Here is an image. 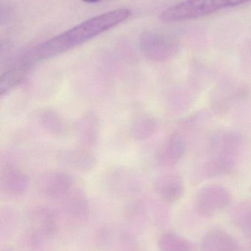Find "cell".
Segmentation results:
<instances>
[{
  "label": "cell",
  "mask_w": 251,
  "mask_h": 251,
  "mask_svg": "<svg viewBox=\"0 0 251 251\" xmlns=\"http://www.w3.org/2000/svg\"><path fill=\"white\" fill-rule=\"evenodd\" d=\"M232 85L227 82L218 90V93L215 95V100L213 102L217 111L225 113L231 107V103L243 100L247 97L249 90L246 87H237Z\"/></svg>",
  "instance_id": "9"
},
{
  "label": "cell",
  "mask_w": 251,
  "mask_h": 251,
  "mask_svg": "<svg viewBox=\"0 0 251 251\" xmlns=\"http://www.w3.org/2000/svg\"><path fill=\"white\" fill-rule=\"evenodd\" d=\"M84 1H85V2L93 3L96 2V1H100V0H84Z\"/></svg>",
  "instance_id": "15"
},
{
  "label": "cell",
  "mask_w": 251,
  "mask_h": 251,
  "mask_svg": "<svg viewBox=\"0 0 251 251\" xmlns=\"http://www.w3.org/2000/svg\"><path fill=\"white\" fill-rule=\"evenodd\" d=\"M155 187L156 191L167 200L178 199L184 191L182 178L178 174H165L159 177Z\"/></svg>",
  "instance_id": "12"
},
{
  "label": "cell",
  "mask_w": 251,
  "mask_h": 251,
  "mask_svg": "<svg viewBox=\"0 0 251 251\" xmlns=\"http://www.w3.org/2000/svg\"><path fill=\"white\" fill-rule=\"evenodd\" d=\"M243 144V138L235 131L215 134L210 146V157L203 167L209 177L225 175L233 171Z\"/></svg>",
  "instance_id": "2"
},
{
  "label": "cell",
  "mask_w": 251,
  "mask_h": 251,
  "mask_svg": "<svg viewBox=\"0 0 251 251\" xmlns=\"http://www.w3.org/2000/svg\"><path fill=\"white\" fill-rule=\"evenodd\" d=\"M251 0H187L164 10L159 19L167 23L203 17Z\"/></svg>",
  "instance_id": "3"
},
{
  "label": "cell",
  "mask_w": 251,
  "mask_h": 251,
  "mask_svg": "<svg viewBox=\"0 0 251 251\" xmlns=\"http://www.w3.org/2000/svg\"><path fill=\"white\" fill-rule=\"evenodd\" d=\"M142 51L147 58L154 61H165L175 54V44L165 41H150L143 43Z\"/></svg>",
  "instance_id": "13"
},
{
  "label": "cell",
  "mask_w": 251,
  "mask_h": 251,
  "mask_svg": "<svg viewBox=\"0 0 251 251\" xmlns=\"http://www.w3.org/2000/svg\"><path fill=\"white\" fill-rule=\"evenodd\" d=\"M131 15L129 9L120 8L91 18L38 46L35 55L47 58L66 52L114 27Z\"/></svg>",
  "instance_id": "1"
},
{
  "label": "cell",
  "mask_w": 251,
  "mask_h": 251,
  "mask_svg": "<svg viewBox=\"0 0 251 251\" xmlns=\"http://www.w3.org/2000/svg\"><path fill=\"white\" fill-rule=\"evenodd\" d=\"M28 177L23 171L15 168H6L0 174L1 188L7 193H19L25 191L28 185Z\"/></svg>",
  "instance_id": "11"
},
{
  "label": "cell",
  "mask_w": 251,
  "mask_h": 251,
  "mask_svg": "<svg viewBox=\"0 0 251 251\" xmlns=\"http://www.w3.org/2000/svg\"><path fill=\"white\" fill-rule=\"evenodd\" d=\"M228 199V193L221 187H207L200 195V201L203 205L225 204Z\"/></svg>",
  "instance_id": "14"
},
{
  "label": "cell",
  "mask_w": 251,
  "mask_h": 251,
  "mask_svg": "<svg viewBox=\"0 0 251 251\" xmlns=\"http://www.w3.org/2000/svg\"><path fill=\"white\" fill-rule=\"evenodd\" d=\"M100 122L95 113L88 112L83 115L75 123V131L82 147H94L100 137Z\"/></svg>",
  "instance_id": "5"
},
{
  "label": "cell",
  "mask_w": 251,
  "mask_h": 251,
  "mask_svg": "<svg viewBox=\"0 0 251 251\" xmlns=\"http://www.w3.org/2000/svg\"><path fill=\"white\" fill-rule=\"evenodd\" d=\"M186 143L181 134L172 133L158 155V160L164 166H173L185 154Z\"/></svg>",
  "instance_id": "8"
},
{
  "label": "cell",
  "mask_w": 251,
  "mask_h": 251,
  "mask_svg": "<svg viewBox=\"0 0 251 251\" xmlns=\"http://www.w3.org/2000/svg\"><path fill=\"white\" fill-rule=\"evenodd\" d=\"M159 124L154 116L146 113H138L131 123V135L138 141L150 138L157 131Z\"/></svg>",
  "instance_id": "10"
},
{
  "label": "cell",
  "mask_w": 251,
  "mask_h": 251,
  "mask_svg": "<svg viewBox=\"0 0 251 251\" xmlns=\"http://www.w3.org/2000/svg\"><path fill=\"white\" fill-rule=\"evenodd\" d=\"M73 182V178L69 173L57 170L44 173L38 179L41 190L49 195H58L67 191Z\"/></svg>",
  "instance_id": "7"
},
{
  "label": "cell",
  "mask_w": 251,
  "mask_h": 251,
  "mask_svg": "<svg viewBox=\"0 0 251 251\" xmlns=\"http://www.w3.org/2000/svg\"><path fill=\"white\" fill-rule=\"evenodd\" d=\"M35 120L41 129L53 137L62 138L69 132V126L64 118L52 109H41L35 113Z\"/></svg>",
  "instance_id": "6"
},
{
  "label": "cell",
  "mask_w": 251,
  "mask_h": 251,
  "mask_svg": "<svg viewBox=\"0 0 251 251\" xmlns=\"http://www.w3.org/2000/svg\"><path fill=\"white\" fill-rule=\"evenodd\" d=\"M88 149L82 147L62 150L57 156L59 163L72 171L89 172L95 168L97 159Z\"/></svg>",
  "instance_id": "4"
}]
</instances>
